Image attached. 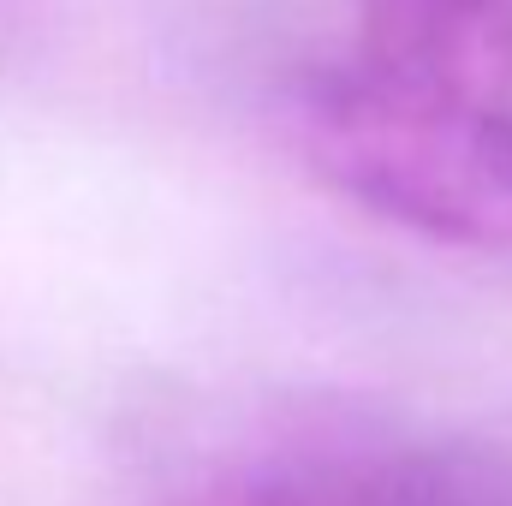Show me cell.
Instances as JSON below:
<instances>
[{
    "label": "cell",
    "mask_w": 512,
    "mask_h": 506,
    "mask_svg": "<svg viewBox=\"0 0 512 506\" xmlns=\"http://www.w3.org/2000/svg\"><path fill=\"white\" fill-rule=\"evenodd\" d=\"M179 506H280L274 495H268V483L256 477L251 459H239V465H227V471H215L209 483H197L191 495Z\"/></svg>",
    "instance_id": "3957f363"
},
{
    "label": "cell",
    "mask_w": 512,
    "mask_h": 506,
    "mask_svg": "<svg viewBox=\"0 0 512 506\" xmlns=\"http://www.w3.org/2000/svg\"><path fill=\"white\" fill-rule=\"evenodd\" d=\"M280 506H512V465L471 441L310 429L256 453Z\"/></svg>",
    "instance_id": "7a4b0ae2"
},
{
    "label": "cell",
    "mask_w": 512,
    "mask_h": 506,
    "mask_svg": "<svg viewBox=\"0 0 512 506\" xmlns=\"http://www.w3.org/2000/svg\"><path fill=\"white\" fill-rule=\"evenodd\" d=\"M292 131L322 185L399 233L512 251V60L417 18H358L298 84Z\"/></svg>",
    "instance_id": "6da1fadb"
}]
</instances>
